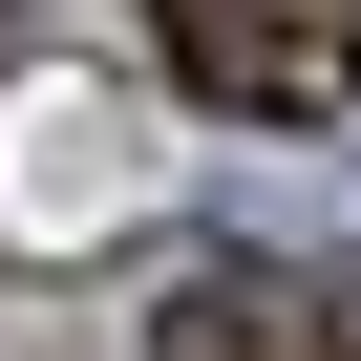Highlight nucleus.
<instances>
[{
    "label": "nucleus",
    "instance_id": "f257e3e1",
    "mask_svg": "<svg viewBox=\"0 0 361 361\" xmlns=\"http://www.w3.org/2000/svg\"><path fill=\"white\" fill-rule=\"evenodd\" d=\"M149 43L234 128H340L361 106V0H149Z\"/></svg>",
    "mask_w": 361,
    "mask_h": 361
},
{
    "label": "nucleus",
    "instance_id": "f03ea898",
    "mask_svg": "<svg viewBox=\"0 0 361 361\" xmlns=\"http://www.w3.org/2000/svg\"><path fill=\"white\" fill-rule=\"evenodd\" d=\"M276 340H298V298L234 276V255H213V276H170V319H149V361H276Z\"/></svg>",
    "mask_w": 361,
    "mask_h": 361
}]
</instances>
